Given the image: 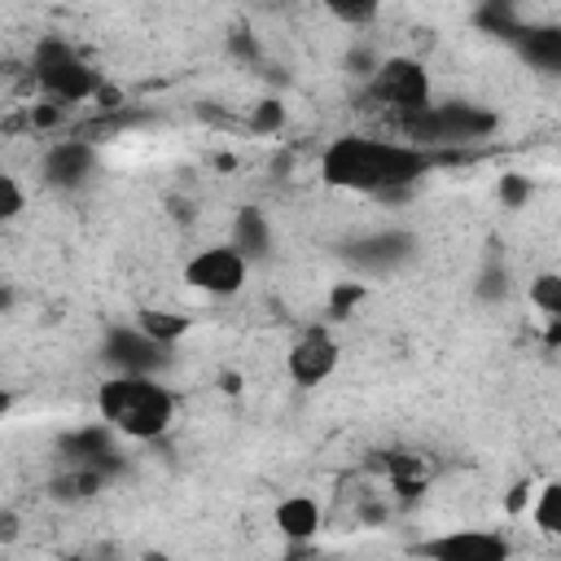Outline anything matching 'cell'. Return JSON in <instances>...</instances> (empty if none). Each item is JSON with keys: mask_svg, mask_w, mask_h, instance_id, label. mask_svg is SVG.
Returning a JSON list of instances; mask_svg holds the SVG:
<instances>
[{"mask_svg": "<svg viewBox=\"0 0 561 561\" xmlns=\"http://www.w3.org/2000/svg\"><path fill=\"white\" fill-rule=\"evenodd\" d=\"M359 298H364V285L359 280H337L333 294H329V316H346Z\"/></svg>", "mask_w": 561, "mask_h": 561, "instance_id": "17", "label": "cell"}, {"mask_svg": "<svg viewBox=\"0 0 561 561\" xmlns=\"http://www.w3.org/2000/svg\"><path fill=\"white\" fill-rule=\"evenodd\" d=\"M184 285L206 294V298H232L245 289L250 280V259L237 250V245H202L197 254L184 259Z\"/></svg>", "mask_w": 561, "mask_h": 561, "instance_id": "5", "label": "cell"}, {"mask_svg": "<svg viewBox=\"0 0 561 561\" xmlns=\"http://www.w3.org/2000/svg\"><path fill=\"white\" fill-rule=\"evenodd\" d=\"M425 167H430V153L416 149L408 136L346 131L320 149V180L337 193L386 197V193L412 188L425 175Z\"/></svg>", "mask_w": 561, "mask_h": 561, "instance_id": "1", "label": "cell"}, {"mask_svg": "<svg viewBox=\"0 0 561 561\" xmlns=\"http://www.w3.org/2000/svg\"><path fill=\"white\" fill-rule=\"evenodd\" d=\"M530 495H535V482H530V478L517 482V486L508 491V500H504V513H508V517H522V513L530 508Z\"/></svg>", "mask_w": 561, "mask_h": 561, "instance_id": "20", "label": "cell"}, {"mask_svg": "<svg viewBox=\"0 0 561 561\" xmlns=\"http://www.w3.org/2000/svg\"><path fill=\"white\" fill-rule=\"evenodd\" d=\"M96 171V145L88 140H53L39 158V175L53 188H79Z\"/></svg>", "mask_w": 561, "mask_h": 561, "instance_id": "8", "label": "cell"}, {"mask_svg": "<svg viewBox=\"0 0 561 561\" xmlns=\"http://www.w3.org/2000/svg\"><path fill=\"white\" fill-rule=\"evenodd\" d=\"M421 561H513V539L495 526H451L416 543Z\"/></svg>", "mask_w": 561, "mask_h": 561, "instance_id": "6", "label": "cell"}, {"mask_svg": "<svg viewBox=\"0 0 561 561\" xmlns=\"http://www.w3.org/2000/svg\"><path fill=\"white\" fill-rule=\"evenodd\" d=\"M136 329L153 342V346H171L175 337H184L188 333V316H175V311H167V307H145L140 316H136Z\"/></svg>", "mask_w": 561, "mask_h": 561, "instance_id": "11", "label": "cell"}, {"mask_svg": "<svg viewBox=\"0 0 561 561\" xmlns=\"http://www.w3.org/2000/svg\"><path fill=\"white\" fill-rule=\"evenodd\" d=\"M272 522H276L280 539H289V543H307V539L320 535V526H324V508H320L316 495L294 491V495H285V500L272 508Z\"/></svg>", "mask_w": 561, "mask_h": 561, "instance_id": "9", "label": "cell"}, {"mask_svg": "<svg viewBox=\"0 0 561 561\" xmlns=\"http://www.w3.org/2000/svg\"><path fill=\"white\" fill-rule=\"evenodd\" d=\"M337 364H342V346L329 329H307L285 351V377L294 386H324L337 373Z\"/></svg>", "mask_w": 561, "mask_h": 561, "instance_id": "7", "label": "cell"}, {"mask_svg": "<svg viewBox=\"0 0 561 561\" xmlns=\"http://www.w3.org/2000/svg\"><path fill=\"white\" fill-rule=\"evenodd\" d=\"M557 504H561V486H557V482L535 486L526 517H530V526H535L539 535H557V530H561V522H557Z\"/></svg>", "mask_w": 561, "mask_h": 561, "instance_id": "13", "label": "cell"}, {"mask_svg": "<svg viewBox=\"0 0 561 561\" xmlns=\"http://www.w3.org/2000/svg\"><path fill=\"white\" fill-rule=\"evenodd\" d=\"M530 197V180L526 175H500V202L504 206H526Z\"/></svg>", "mask_w": 561, "mask_h": 561, "instance_id": "19", "label": "cell"}, {"mask_svg": "<svg viewBox=\"0 0 561 561\" xmlns=\"http://www.w3.org/2000/svg\"><path fill=\"white\" fill-rule=\"evenodd\" d=\"M364 101L386 110L390 118L416 123L430 110V70L416 57H386L364 79Z\"/></svg>", "mask_w": 561, "mask_h": 561, "instance_id": "4", "label": "cell"}, {"mask_svg": "<svg viewBox=\"0 0 561 561\" xmlns=\"http://www.w3.org/2000/svg\"><path fill=\"white\" fill-rule=\"evenodd\" d=\"M329 13L346 26H364V22H377V4H329Z\"/></svg>", "mask_w": 561, "mask_h": 561, "instance_id": "18", "label": "cell"}, {"mask_svg": "<svg viewBox=\"0 0 561 561\" xmlns=\"http://www.w3.org/2000/svg\"><path fill=\"white\" fill-rule=\"evenodd\" d=\"M96 412L105 430L131 443H153L175 425V394L153 373H114L96 386Z\"/></svg>", "mask_w": 561, "mask_h": 561, "instance_id": "2", "label": "cell"}, {"mask_svg": "<svg viewBox=\"0 0 561 561\" xmlns=\"http://www.w3.org/2000/svg\"><path fill=\"white\" fill-rule=\"evenodd\" d=\"M526 302L543 316V320H557L561 316V276L557 272H539L526 280Z\"/></svg>", "mask_w": 561, "mask_h": 561, "instance_id": "12", "label": "cell"}, {"mask_svg": "<svg viewBox=\"0 0 561 561\" xmlns=\"http://www.w3.org/2000/svg\"><path fill=\"white\" fill-rule=\"evenodd\" d=\"M22 210H26V188H22V180L0 167V228L13 224Z\"/></svg>", "mask_w": 561, "mask_h": 561, "instance_id": "16", "label": "cell"}, {"mask_svg": "<svg viewBox=\"0 0 561 561\" xmlns=\"http://www.w3.org/2000/svg\"><path fill=\"white\" fill-rule=\"evenodd\" d=\"M267 241H272V237H267V224L259 219V210H241V215H237V237H232L228 245H237V250L254 263V259L267 250Z\"/></svg>", "mask_w": 561, "mask_h": 561, "instance_id": "14", "label": "cell"}, {"mask_svg": "<svg viewBox=\"0 0 561 561\" xmlns=\"http://www.w3.org/2000/svg\"><path fill=\"white\" fill-rule=\"evenodd\" d=\"M9 412H13V394L0 386V416H9Z\"/></svg>", "mask_w": 561, "mask_h": 561, "instance_id": "21", "label": "cell"}, {"mask_svg": "<svg viewBox=\"0 0 561 561\" xmlns=\"http://www.w3.org/2000/svg\"><path fill=\"white\" fill-rule=\"evenodd\" d=\"M110 359L123 373H153V364L162 359V346H153L140 329H127V333H114L110 337Z\"/></svg>", "mask_w": 561, "mask_h": 561, "instance_id": "10", "label": "cell"}, {"mask_svg": "<svg viewBox=\"0 0 561 561\" xmlns=\"http://www.w3.org/2000/svg\"><path fill=\"white\" fill-rule=\"evenodd\" d=\"M245 127H250L254 136H276V131L285 127V105H280L276 96L254 101V105H250V114H245Z\"/></svg>", "mask_w": 561, "mask_h": 561, "instance_id": "15", "label": "cell"}, {"mask_svg": "<svg viewBox=\"0 0 561 561\" xmlns=\"http://www.w3.org/2000/svg\"><path fill=\"white\" fill-rule=\"evenodd\" d=\"M70 561H92V557H70Z\"/></svg>", "mask_w": 561, "mask_h": 561, "instance_id": "22", "label": "cell"}, {"mask_svg": "<svg viewBox=\"0 0 561 561\" xmlns=\"http://www.w3.org/2000/svg\"><path fill=\"white\" fill-rule=\"evenodd\" d=\"M31 75L53 105H83V101H96V92L105 88V75L88 57H79L66 39H44L35 48Z\"/></svg>", "mask_w": 561, "mask_h": 561, "instance_id": "3", "label": "cell"}]
</instances>
